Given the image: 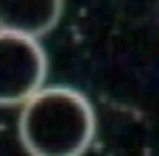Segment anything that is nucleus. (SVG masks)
I'll list each match as a JSON object with an SVG mask.
<instances>
[{
	"label": "nucleus",
	"instance_id": "1",
	"mask_svg": "<svg viewBox=\"0 0 159 156\" xmlns=\"http://www.w3.org/2000/svg\"><path fill=\"white\" fill-rule=\"evenodd\" d=\"M95 131V109L73 87H42L20 112V142L31 156H84Z\"/></svg>",
	"mask_w": 159,
	"mask_h": 156
},
{
	"label": "nucleus",
	"instance_id": "2",
	"mask_svg": "<svg viewBox=\"0 0 159 156\" xmlns=\"http://www.w3.org/2000/svg\"><path fill=\"white\" fill-rule=\"evenodd\" d=\"M48 56L39 39L0 31V106H22L45 87Z\"/></svg>",
	"mask_w": 159,
	"mask_h": 156
},
{
	"label": "nucleus",
	"instance_id": "3",
	"mask_svg": "<svg viewBox=\"0 0 159 156\" xmlns=\"http://www.w3.org/2000/svg\"><path fill=\"white\" fill-rule=\"evenodd\" d=\"M64 0H0V31L39 39L61 17Z\"/></svg>",
	"mask_w": 159,
	"mask_h": 156
}]
</instances>
